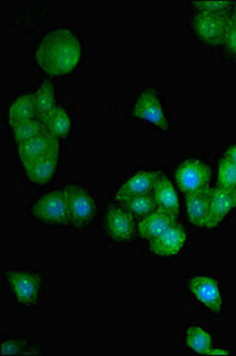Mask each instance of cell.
Wrapping results in <instances>:
<instances>
[{
  "label": "cell",
  "mask_w": 236,
  "mask_h": 356,
  "mask_svg": "<svg viewBox=\"0 0 236 356\" xmlns=\"http://www.w3.org/2000/svg\"><path fill=\"white\" fill-rule=\"evenodd\" d=\"M42 122L44 124L47 131L58 139L68 137L71 132L69 114L67 113V111L61 106H56Z\"/></svg>",
  "instance_id": "19"
},
{
  "label": "cell",
  "mask_w": 236,
  "mask_h": 356,
  "mask_svg": "<svg viewBox=\"0 0 236 356\" xmlns=\"http://www.w3.org/2000/svg\"><path fill=\"white\" fill-rule=\"evenodd\" d=\"M185 342L187 347L197 354L208 355V353L212 349V336L200 327L187 328Z\"/></svg>",
  "instance_id": "22"
},
{
  "label": "cell",
  "mask_w": 236,
  "mask_h": 356,
  "mask_svg": "<svg viewBox=\"0 0 236 356\" xmlns=\"http://www.w3.org/2000/svg\"><path fill=\"white\" fill-rule=\"evenodd\" d=\"M175 223H177L175 215L157 208L155 211H151L150 214L145 215L144 219L139 222L138 233L144 239L153 240Z\"/></svg>",
  "instance_id": "13"
},
{
  "label": "cell",
  "mask_w": 236,
  "mask_h": 356,
  "mask_svg": "<svg viewBox=\"0 0 236 356\" xmlns=\"http://www.w3.org/2000/svg\"><path fill=\"white\" fill-rule=\"evenodd\" d=\"M192 5L197 11L210 13H230L232 11L233 1L227 0H209V1H194Z\"/></svg>",
  "instance_id": "26"
},
{
  "label": "cell",
  "mask_w": 236,
  "mask_h": 356,
  "mask_svg": "<svg viewBox=\"0 0 236 356\" xmlns=\"http://www.w3.org/2000/svg\"><path fill=\"white\" fill-rule=\"evenodd\" d=\"M224 44L227 45L229 51L236 56V24L233 21Z\"/></svg>",
  "instance_id": "27"
},
{
  "label": "cell",
  "mask_w": 236,
  "mask_h": 356,
  "mask_svg": "<svg viewBox=\"0 0 236 356\" xmlns=\"http://www.w3.org/2000/svg\"><path fill=\"white\" fill-rule=\"evenodd\" d=\"M35 118H37L35 93L24 94V95L17 97L8 110V122L11 127L18 122L31 120Z\"/></svg>",
  "instance_id": "18"
},
{
  "label": "cell",
  "mask_w": 236,
  "mask_h": 356,
  "mask_svg": "<svg viewBox=\"0 0 236 356\" xmlns=\"http://www.w3.org/2000/svg\"><path fill=\"white\" fill-rule=\"evenodd\" d=\"M107 233L118 243H125L135 235V221L133 214L120 207H110L106 218Z\"/></svg>",
  "instance_id": "9"
},
{
  "label": "cell",
  "mask_w": 236,
  "mask_h": 356,
  "mask_svg": "<svg viewBox=\"0 0 236 356\" xmlns=\"http://www.w3.org/2000/svg\"><path fill=\"white\" fill-rule=\"evenodd\" d=\"M69 211V225L83 228L93 220L96 213V204L93 196L78 184H70L65 188Z\"/></svg>",
  "instance_id": "5"
},
{
  "label": "cell",
  "mask_w": 236,
  "mask_h": 356,
  "mask_svg": "<svg viewBox=\"0 0 236 356\" xmlns=\"http://www.w3.org/2000/svg\"><path fill=\"white\" fill-rule=\"evenodd\" d=\"M11 129H12L13 139H15L17 146L21 145L28 140H31L33 138H36L37 136H40L47 131L44 124L38 118L18 122Z\"/></svg>",
  "instance_id": "21"
},
{
  "label": "cell",
  "mask_w": 236,
  "mask_h": 356,
  "mask_svg": "<svg viewBox=\"0 0 236 356\" xmlns=\"http://www.w3.org/2000/svg\"><path fill=\"white\" fill-rule=\"evenodd\" d=\"M38 344L30 343L29 341L21 337H8L1 341V355H16V354H41Z\"/></svg>",
  "instance_id": "23"
},
{
  "label": "cell",
  "mask_w": 236,
  "mask_h": 356,
  "mask_svg": "<svg viewBox=\"0 0 236 356\" xmlns=\"http://www.w3.org/2000/svg\"><path fill=\"white\" fill-rule=\"evenodd\" d=\"M6 280L17 303L25 308L36 307L43 291V275L41 273L26 270L8 271Z\"/></svg>",
  "instance_id": "2"
},
{
  "label": "cell",
  "mask_w": 236,
  "mask_h": 356,
  "mask_svg": "<svg viewBox=\"0 0 236 356\" xmlns=\"http://www.w3.org/2000/svg\"><path fill=\"white\" fill-rule=\"evenodd\" d=\"M190 291L195 296L196 300H200L201 303L210 309L212 312H221L222 309V293L220 288L215 280L210 277L199 275L192 278L190 282Z\"/></svg>",
  "instance_id": "11"
},
{
  "label": "cell",
  "mask_w": 236,
  "mask_h": 356,
  "mask_svg": "<svg viewBox=\"0 0 236 356\" xmlns=\"http://www.w3.org/2000/svg\"><path fill=\"white\" fill-rule=\"evenodd\" d=\"M35 219L49 226H65L69 223V211L65 189L42 195L31 209Z\"/></svg>",
  "instance_id": "4"
},
{
  "label": "cell",
  "mask_w": 236,
  "mask_h": 356,
  "mask_svg": "<svg viewBox=\"0 0 236 356\" xmlns=\"http://www.w3.org/2000/svg\"><path fill=\"white\" fill-rule=\"evenodd\" d=\"M82 58V44L70 29L60 28L47 33L35 53L38 67L51 76L68 75L78 68Z\"/></svg>",
  "instance_id": "1"
},
{
  "label": "cell",
  "mask_w": 236,
  "mask_h": 356,
  "mask_svg": "<svg viewBox=\"0 0 236 356\" xmlns=\"http://www.w3.org/2000/svg\"><path fill=\"white\" fill-rule=\"evenodd\" d=\"M187 241V232L175 223L162 234L151 240L150 250L159 257H174L178 254Z\"/></svg>",
  "instance_id": "10"
},
{
  "label": "cell",
  "mask_w": 236,
  "mask_h": 356,
  "mask_svg": "<svg viewBox=\"0 0 236 356\" xmlns=\"http://www.w3.org/2000/svg\"><path fill=\"white\" fill-rule=\"evenodd\" d=\"M133 114L140 120L158 126L162 130L169 131L170 126L165 115V111L155 89H145L143 93L139 95L133 108Z\"/></svg>",
  "instance_id": "8"
},
{
  "label": "cell",
  "mask_w": 236,
  "mask_h": 356,
  "mask_svg": "<svg viewBox=\"0 0 236 356\" xmlns=\"http://www.w3.org/2000/svg\"><path fill=\"white\" fill-rule=\"evenodd\" d=\"M210 193L212 188H208L207 191L187 194L185 196L187 219L192 225L201 228H209Z\"/></svg>",
  "instance_id": "15"
},
{
  "label": "cell",
  "mask_w": 236,
  "mask_h": 356,
  "mask_svg": "<svg viewBox=\"0 0 236 356\" xmlns=\"http://www.w3.org/2000/svg\"><path fill=\"white\" fill-rule=\"evenodd\" d=\"M17 150H18L22 165L24 168L31 163L41 161L44 158L60 157L61 144L58 137L45 131L31 140L18 145Z\"/></svg>",
  "instance_id": "7"
},
{
  "label": "cell",
  "mask_w": 236,
  "mask_h": 356,
  "mask_svg": "<svg viewBox=\"0 0 236 356\" xmlns=\"http://www.w3.org/2000/svg\"><path fill=\"white\" fill-rule=\"evenodd\" d=\"M217 186L222 189H235L236 188V163L228 158H222L219 165Z\"/></svg>",
  "instance_id": "25"
},
{
  "label": "cell",
  "mask_w": 236,
  "mask_h": 356,
  "mask_svg": "<svg viewBox=\"0 0 236 356\" xmlns=\"http://www.w3.org/2000/svg\"><path fill=\"white\" fill-rule=\"evenodd\" d=\"M232 24L230 13H210L197 11L192 19V28L200 40L210 45L226 43Z\"/></svg>",
  "instance_id": "3"
},
{
  "label": "cell",
  "mask_w": 236,
  "mask_h": 356,
  "mask_svg": "<svg viewBox=\"0 0 236 356\" xmlns=\"http://www.w3.org/2000/svg\"><path fill=\"white\" fill-rule=\"evenodd\" d=\"M121 203L125 209L139 216H145L158 208L153 196H150L149 194L137 195L130 199L122 201Z\"/></svg>",
  "instance_id": "24"
},
{
  "label": "cell",
  "mask_w": 236,
  "mask_h": 356,
  "mask_svg": "<svg viewBox=\"0 0 236 356\" xmlns=\"http://www.w3.org/2000/svg\"><path fill=\"white\" fill-rule=\"evenodd\" d=\"M208 355H230V353L224 348H212L209 350Z\"/></svg>",
  "instance_id": "28"
},
{
  "label": "cell",
  "mask_w": 236,
  "mask_h": 356,
  "mask_svg": "<svg viewBox=\"0 0 236 356\" xmlns=\"http://www.w3.org/2000/svg\"><path fill=\"white\" fill-rule=\"evenodd\" d=\"M58 157H49L36 161L24 166L25 175L30 182L38 186H44L53 179L58 169Z\"/></svg>",
  "instance_id": "17"
},
{
  "label": "cell",
  "mask_w": 236,
  "mask_h": 356,
  "mask_svg": "<svg viewBox=\"0 0 236 356\" xmlns=\"http://www.w3.org/2000/svg\"><path fill=\"white\" fill-rule=\"evenodd\" d=\"M36 99L37 118L43 120L56 107L55 104V88L49 80H44L35 93Z\"/></svg>",
  "instance_id": "20"
},
{
  "label": "cell",
  "mask_w": 236,
  "mask_h": 356,
  "mask_svg": "<svg viewBox=\"0 0 236 356\" xmlns=\"http://www.w3.org/2000/svg\"><path fill=\"white\" fill-rule=\"evenodd\" d=\"M224 157L228 158V159H230L233 162L236 163V145L229 147L228 150L226 151Z\"/></svg>",
  "instance_id": "29"
},
{
  "label": "cell",
  "mask_w": 236,
  "mask_h": 356,
  "mask_svg": "<svg viewBox=\"0 0 236 356\" xmlns=\"http://www.w3.org/2000/svg\"><path fill=\"white\" fill-rule=\"evenodd\" d=\"M230 18L236 24V3H234V5H233L232 11H230Z\"/></svg>",
  "instance_id": "30"
},
{
  "label": "cell",
  "mask_w": 236,
  "mask_h": 356,
  "mask_svg": "<svg viewBox=\"0 0 236 356\" xmlns=\"http://www.w3.org/2000/svg\"><path fill=\"white\" fill-rule=\"evenodd\" d=\"M236 207L235 189H222L215 188L210 193L209 204V229L215 228L227 216L229 211Z\"/></svg>",
  "instance_id": "12"
},
{
  "label": "cell",
  "mask_w": 236,
  "mask_h": 356,
  "mask_svg": "<svg viewBox=\"0 0 236 356\" xmlns=\"http://www.w3.org/2000/svg\"><path fill=\"white\" fill-rule=\"evenodd\" d=\"M210 177V168L201 159L185 161L176 170L177 184L187 195L207 191Z\"/></svg>",
  "instance_id": "6"
},
{
  "label": "cell",
  "mask_w": 236,
  "mask_h": 356,
  "mask_svg": "<svg viewBox=\"0 0 236 356\" xmlns=\"http://www.w3.org/2000/svg\"><path fill=\"white\" fill-rule=\"evenodd\" d=\"M152 196H153L158 208L169 211L175 215L176 218H178V195L176 193L175 188L167 176H164V175L159 176L153 189H152Z\"/></svg>",
  "instance_id": "16"
},
{
  "label": "cell",
  "mask_w": 236,
  "mask_h": 356,
  "mask_svg": "<svg viewBox=\"0 0 236 356\" xmlns=\"http://www.w3.org/2000/svg\"><path fill=\"white\" fill-rule=\"evenodd\" d=\"M160 172L155 171H140L124 183L115 194L117 201H125L137 195L149 194L155 186Z\"/></svg>",
  "instance_id": "14"
}]
</instances>
